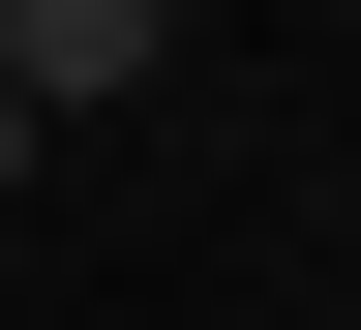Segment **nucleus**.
Returning <instances> with one entry per match:
<instances>
[{
	"instance_id": "obj_1",
	"label": "nucleus",
	"mask_w": 361,
	"mask_h": 330,
	"mask_svg": "<svg viewBox=\"0 0 361 330\" xmlns=\"http://www.w3.org/2000/svg\"><path fill=\"white\" fill-rule=\"evenodd\" d=\"M180 61V0H0V90L30 120H90V90H151Z\"/></svg>"
},
{
	"instance_id": "obj_2",
	"label": "nucleus",
	"mask_w": 361,
	"mask_h": 330,
	"mask_svg": "<svg viewBox=\"0 0 361 330\" xmlns=\"http://www.w3.org/2000/svg\"><path fill=\"white\" fill-rule=\"evenodd\" d=\"M0 180H30V90H0Z\"/></svg>"
}]
</instances>
